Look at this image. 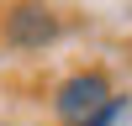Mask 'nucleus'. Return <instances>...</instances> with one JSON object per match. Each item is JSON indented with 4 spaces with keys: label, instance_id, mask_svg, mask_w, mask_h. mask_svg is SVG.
Returning a JSON list of instances; mask_svg holds the SVG:
<instances>
[{
    "label": "nucleus",
    "instance_id": "7ed1b4c3",
    "mask_svg": "<svg viewBox=\"0 0 132 126\" xmlns=\"http://www.w3.org/2000/svg\"><path fill=\"white\" fill-rule=\"evenodd\" d=\"M90 126H127V100H111V105H106V110L95 116Z\"/></svg>",
    "mask_w": 132,
    "mask_h": 126
},
{
    "label": "nucleus",
    "instance_id": "f257e3e1",
    "mask_svg": "<svg viewBox=\"0 0 132 126\" xmlns=\"http://www.w3.org/2000/svg\"><path fill=\"white\" fill-rule=\"evenodd\" d=\"M111 100H116V94H111V84H106L101 68H90V74H69V79L53 89V116H58L63 126H90Z\"/></svg>",
    "mask_w": 132,
    "mask_h": 126
},
{
    "label": "nucleus",
    "instance_id": "f03ea898",
    "mask_svg": "<svg viewBox=\"0 0 132 126\" xmlns=\"http://www.w3.org/2000/svg\"><path fill=\"white\" fill-rule=\"evenodd\" d=\"M58 37V16H53L42 0H21V5L5 10V42L11 47H48V42Z\"/></svg>",
    "mask_w": 132,
    "mask_h": 126
}]
</instances>
